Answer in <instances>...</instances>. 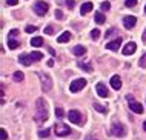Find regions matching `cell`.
<instances>
[{"label": "cell", "instance_id": "2e32d148", "mask_svg": "<svg viewBox=\"0 0 146 140\" xmlns=\"http://www.w3.org/2000/svg\"><path fill=\"white\" fill-rule=\"evenodd\" d=\"M74 55H77V57H82V55H85L86 54V48L85 46H82V45H77L76 48H74Z\"/></svg>", "mask_w": 146, "mask_h": 140}, {"label": "cell", "instance_id": "4316f807", "mask_svg": "<svg viewBox=\"0 0 146 140\" xmlns=\"http://www.w3.org/2000/svg\"><path fill=\"white\" fill-rule=\"evenodd\" d=\"M91 37H92L94 40H97L98 37H100V31H98V29H92V31H91Z\"/></svg>", "mask_w": 146, "mask_h": 140}, {"label": "cell", "instance_id": "7bdbcfd3", "mask_svg": "<svg viewBox=\"0 0 146 140\" xmlns=\"http://www.w3.org/2000/svg\"><path fill=\"white\" fill-rule=\"evenodd\" d=\"M145 11H146V6H145Z\"/></svg>", "mask_w": 146, "mask_h": 140}, {"label": "cell", "instance_id": "8992f818", "mask_svg": "<svg viewBox=\"0 0 146 140\" xmlns=\"http://www.w3.org/2000/svg\"><path fill=\"white\" fill-rule=\"evenodd\" d=\"M40 75V82H42V88H43V91H49L51 88H52V82H51V79H49V75H46V74H43L40 73L38 74Z\"/></svg>", "mask_w": 146, "mask_h": 140}, {"label": "cell", "instance_id": "44dd1931", "mask_svg": "<svg viewBox=\"0 0 146 140\" xmlns=\"http://www.w3.org/2000/svg\"><path fill=\"white\" fill-rule=\"evenodd\" d=\"M19 45H20V42H17L14 39H8V48L9 49H15V48H19Z\"/></svg>", "mask_w": 146, "mask_h": 140}, {"label": "cell", "instance_id": "836d02e7", "mask_svg": "<svg viewBox=\"0 0 146 140\" xmlns=\"http://www.w3.org/2000/svg\"><path fill=\"white\" fill-rule=\"evenodd\" d=\"M45 33L48 34V35H51V34H54V28L51 26V25H49V26H46V28H45Z\"/></svg>", "mask_w": 146, "mask_h": 140}, {"label": "cell", "instance_id": "b9f144b4", "mask_svg": "<svg viewBox=\"0 0 146 140\" xmlns=\"http://www.w3.org/2000/svg\"><path fill=\"white\" fill-rule=\"evenodd\" d=\"M143 129L146 131V122H143Z\"/></svg>", "mask_w": 146, "mask_h": 140}, {"label": "cell", "instance_id": "ac0fdd59", "mask_svg": "<svg viewBox=\"0 0 146 140\" xmlns=\"http://www.w3.org/2000/svg\"><path fill=\"white\" fill-rule=\"evenodd\" d=\"M94 17H96V22L98 23V25H103V23H105V20H106V17H105V15L100 13V11H97V13L94 14Z\"/></svg>", "mask_w": 146, "mask_h": 140}, {"label": "cell", "instance_id": "ffe728a7", "mask_svg": "<svg viewBox=\"0 0 146 140\" xmlns=\"http://www.w3.org/2000/svg\"><path fill=\"white\" fill-rule=\"evenodd\" d=\"M80 69H83V71H86V73H92V68H91V65L89 63H83V62H78V65H77Z\"/></svg>", "mask_w": 146, "mask_h": 140}, {"label": "cell", "instance_id": "e575fe53", "mask_svg": "<svg viewBox=\"0 0 146 140\" xmlns=\"http://www.w3.org/2000/svg\"><path fill=\"white\" fill-rule=\"evenodd\" d=\"M56 17H57L58 20H63V19H65V17H63V11L57 9V11H56Z\"/></svg>", "mask_w": 146, "mask_h": 140}, {"label": "cell", "instance_id": "8fae6325", "mask_svg": "<svg viewBox=\"0 0 146 140\" xmlns=\"http://www.w3.org/2000/svg\"><path fill=\"white\" fill-rule=\"evenodd\" d=\"M129 109L134 111V113H137V114H141L143 113V105L139 102H129Z\"/></svg>", "mask_w": 146, "mask_h": 140}, {"label": "cell", "instance_id": "4dcf8cb0", "mask_svg": "<svg viewBox=\"0 0 146 140\" xmlns=\"http://www.w3.org/2000/svg\"><path fill=\"white\" fill-rule=\"evenodd\" d=\"M17 34H19V29H11L9 34H8V39H13V37H15Z\"/></svg>", "mask_w": 146, "mask_h": 140}, {"label": "cell", "instance_id": "d590c367", "mask_svg": "<svg viewBox=\"0 0 146 140\" xmlns=\"http://www.w3.org/2000/svg\"><path fill=\"white\" fill-rule=\"evenodd\" d=\"M0 135H2V140H8V134H6V131L3 129V128L0 129Z\"/></svg>", "mask_w": 146, "mask_h": 140}, {"label": "cell", "instance_id": "f546056e", "mask_svg": "<svg viewBox=\"0 0 146 140\" xmlns=\"http://www.w3.org/2000/svg\"><path fill=\"white\" fill-rule=\"evenodd\" d=\"M100 8H102V11H109L111 5H109V2H103V3L100 5Z\"/></svg>", "mask_w": 146, "mask_h": 140}, {"label": "cell", "instance_id": "ab89813d", "mask_svg": "<svg viewBox=\"0 0 146 140\" xmlns=\"http://www.w3.org/2000/svg\"><path fill=\"white\" fill-rule=\"evenodd\" d=\"M54 65V60H48V66H52Z\"/></svg>", "mask_w": 146, "mask_h": 140}, {"label": "cell", "instance_id": "60d3db41", "mask_svg": "<svg viewBox=\"0 0 146 140\" xmlns=\"http://www.w3.org/2000/svg\"><path fill=\"white\" fill-rule=\"evenodd\" d=\"M143 42H146V29H145V33H143Z\"/></svg>", "mask_w": 146, "mask_h": 140}, {"label": "cell", "instance_id": "277c9868", "mask_svg": "<svg viewBox=\"0 0 146 140\" xmlns=\"http://www.w3.org/2000/svg\"><path fill=\"white\" fill-rule=\"evenodd\" d=\"M66 117L69 119V122L76 123V125H80V123L83 122V115H82V113H80V111H77V109H71Z\"/></svg>", "mask_w": 146, "mask_h": 140}, {"label": "cell", "instance_id": "1f68e13d", "mask_svg": "<svg viewBox=\"0 0 146 140\" xmlns=\"http://www.w3.org/2000/svg\"><path fill=\"white\" fill-rule=\"evenodd\" d=\"M49 135V129H45V131H40V133H38V137H48Z\"/></svg>", "mask_w": 146, "mask_h": 140}, {"label": "cell", "instance_id": "5b68a950", "mask_svg": "<svg viewBox=\"0 0 146 140\" xmlns=\"http://www.w3.org/2000/svg\"><path fill=\"white\" fill-rule=\"evenodd\" d=\"M48 9H49V5L46 2H37L34 5V11H35L37 15H45L46 13H48Z\"/></svg>", "mask_w": 146, "mask_h": 140}, {"label": "cell", "instance_id": "603a6c76", "mask_svg": "<svg viewBox=\"0 0 146 140\" xmlns=\"http://www.w3.org/2000/svg\"><path fill=\"white\" fill-rule=\"evenodd\" d=\"M23 77H25V75H23V73H20V71H15L14 73V80L15 82H22Z\"/></svg>", "mask_w": 146, "mask_h": 140}, {"label": "cell", "instance_id": "ba28073f", "mask_svg": "<svg viewBox=\"0 0 146 140\" xmlns=\"http://www.w3.org/2000/svg\"><path fill=\"white\" fill-rule=\"evenodd\" d=\"M135 23H137V19L134 15H126V17H123V25L126 29H132L135 26Z\"/></svg>", "mask_w": 146, "mask_h": 140}, {"label": "cell", "instance_id": "d6986e66", "mask_svg": "<svg viewBox=\"0 0 146 140\" xmlns=\"http://www.w3.org/2000/svg\"><path fill=\"white\" fill-rule=\"evenodd\" d=\"M29 57L33 59V62H38V60L43 59V54L40 53V51H34V53L29 54Z\"/></svg>", "mask_w": 146, "mask_h": 140}, {"label": "cell", "instance_id": "9a60e30c", "mask_svg": "<svg viewBox=\"0 0 146 140\" xmlns=\"http://www.w3.org/2000/svg\"><path fill=\"white\" fill-rule=\"evenodd\" d=\"M111 86L114 88V89H120L121 88V80L118 75H112V79H111Z\"/></svg>", "mask_w": 146, "mask_h": 140}, {"label": "cell", "instance_id": "e0dca14e", "mask_svg": "<svg viewBox=\"0 0 146 140\" xmlns=\"http://www.w3.org/2000/svg\"><path fill=\"white\" fill-rule=\"evenodd\" d=\"M69 40H71V33L65 31V33H63L60 37L57 39V42H58V43H66V42H69Z\"/></svg>", "mask_w": 146, "mask_h": 140}, {"label": "cell", "instance_id": "d6a6232c", "mask_svg": "<svg viewBox=\"0 0 146 140\" xmlns=\"http://www.w3.org/2000/svg\"><path fill=\"white\" fill-rule=\"evenodd\" d=\"M74 5H76V0H66V6H68L69 9H72Z\"/></svg>", "mask_w": 146, "mask_h": 140}, {"label": "cell", "instance_id": "9c48e42d", "mask_svg": "<svg viewBox=\"0 0 146 140\" xmlns=\"http://www.w3.org/2000/svg\"><path fill=\"white\" fill-rule=\"evenodd\" d=\"M121 46V39H114L112 42L106 43V49H111V51H118V48Z\"/></svg>", "mask_w": 146, "mask_h": 140}, {"label": "cell", "instance_id": "52a82bcc", "mask_svg": "<svg viewBox=\"0 0 146 140\" xmlns=\"http://www.w3.org/2000/svg\"><path fill=\"white\" fill-rule=\"evenodd\" d=\"M111 133L115 135V137H123V135L126 134V129H125V126L121 125V123H114L112 128H111Z\"/></svg>", "mask_w": 146, "mask_h": 140}, {"label": "cell", "instance_id": "74e56055", "mask_svg": "<svg viewBox=\"0 0 146 140\" xmlns=\"http://www.w3.org/2000/svg\"><path fill=\"white\" fill-rule=\"evenodd\" d=\"M114 33H115V29H114V28H112V29H109L108 33H106V37H109V35H112Z\"/></svg>", "mask_w": 146, "mask_h": 140}, {"label": "cell", "instance_id": "cb8c5ba5", "mask_svg": "<svg viewBox=\"0 0 146 140\" xmlns=\"http://www.w3.org/2000/svg\"><path fill=\"white\" fill-rule=\"evenodd\" d=\"M56 117L57 119H63V117H65V111H63L62 108H56Z\"/></svg>", "mask_w": 146, "mask_h": 140}, {"label": "cell", "instance_id": "f35d334b", "mask_svg": "<svg viewBox=\"0 0 146 140\" xmlns=\"http://www.w3.org/2000/svg\"><path fill=\"white\" fill-rule=\"evenodd\" d=\"M48 53H49L51 55H56V51H54L52 48H48Z\"/></svg>", "mask_w": 146, "mask_h": 140}, {"label": "cell", "instance_id": "7402d4cb", "mask_svg": "<svg viewBox=\"0 0 146 140\" xmlns=\"http://www.w3.org/2000/svg\"><path fill=\"white\" fill-rule=\"evenodd\" d=\"M31 45L35 46V48H40L43 45V39L42 37H34L33 40H31Z\"/></svg>", "mask_w": 146, "mask_h": 140}, {"label": "cell", "instance_id": "8d00e7d4", "mask_svg": "<svg viewBox=\"0 0 146 140\" xmlns=\"http://www.w3.org/2000/svg\"><path fill=\"white\" fill-rule=\"evenodd\" d=\"M17 2L19 0H6V5L8 6H14V5H17Z\"/></svg>", "mask_w": 146, "mask_h": 140}, {"label": "cell", "instance_id": "4fadbf2b", "mask_svg": "<svg viewBox=\"0 0 146 140\" xmlns=\"http://www.w3.org/2000/svg\"><path fill=\"white\" fill-rule=\"evenodd\" d=\"M19 62H20L23 66H29L31 63H33V59L29 57V54H20V57H19Z\"/></svg>", "mask_w": 146, "mask_h": 140}, {"label": "cell", "instance_id": "83f0119b", "mask_svg": "<svg viewBox=\"0 0 146 140\" xmlns=\"http://www.w3.org/2000/svg\"><path fill=\"white\" fill-rule=\"evenodd\" d=\"M25 31H26L28 34H31V33H34V31H37V26H34V25H28Z\"/></svg>", "mask_w": 146, "mask_h": 140}, {"label": "cell", "instance_id": "484cf974", "mask_svg": "<svg viewBox=\"0 0 146 140\" xmlns=\"http://www.w3.org/2000/svg\"><path fill=\"white\" fill-rule=\"evenodd\" d=\"M139 65H140L141 68H145V66H146V53H143V55L140 57V60H139Z\"/></svg>", "mask_w": 146, "mask_h": 140}, {"label": "cell", "instance_id": "7a4b0ae2", "mask_svg": "<svg viewBox=\"0 0 146 140\" xmlns=\"http://www.w3.org/2000/svg\"><path fill=\"white\" fill-rule=\"evenodd\" d=\"M54 133H56L57 137H66V135L71 134V128L63 125V123H57V125L54 126Z\"/></svg>", "mask_w": 146, "mask_h": 140}, {"label": "cell", "instance_id": "3957f363", "mask_svg": "<svg viewBox=\"0 0 146 140\" xmlns=\"http://www.w3.org/2000/svg\"><path fill=\"white\" fill-rule=\"evenodd\" d=\"M85 86H86V79H77V80H72V82H71L69 91L71 93H78V91H82Z\"/></svg>", "mask_w": 146, "mask_h": 140}, {"label": "cell", "instance_id": "f1b7e54d", "mask_svg": "<svg viewBox=\"0 0 146 140\" xmlns=\"http://www.w3.org/2000/svg\"><path fill=\"white\" fill-rule=\"evenodd\" d=\"M125 5L128 6V8H132V6H135V5H137V0H126Z\"/></svg>", "mask_w": 146, "mask_h": 140}, {"label": "cell", "instance_id": "7c38bea8", "mask_svg": "<svg viewBox=\"0 0 146 140\" xmlns=\"http://www.w3.org/2000/svg\"><path fill=\"white\" fill-rule=\"evenodd\" d=\"M96 91H97V94L100 95V97H108V95H109L108 89H106V86L103 85V83H97Z\"/></svg>", "mask_w": 146, "mask_h": 140}, {"label": "cell", "instance_id": "5bb4252c", "mask_svg": "<svg viewBox=\"0 0 146 140\" xmlns=\"http://www.w3.org/2000/svg\"><path fill=\"white\" fill-rule=\"evenodd\" d=\"M92 8H94V5H92L91 2H86V3H83V5H82V8H80V14H82V15L88 14L89 11H92Z\"/></svg>", "mask_w": 146, "mask_h": 140}, {"label": "cell", "instance_id": "30bf717a", "mask_svg": "<svg viewBox=\"0 0 146 140\" xmlns=\"http://www.w3.org/2000/svg\"><path fill=\"white\" fill-rule=\"evenodd\" d=\"M135 49H137L135 42H129L128 45H126V46L123 48V54H125V55H131V54L135 53Z\"/></svg>", "mask_w": 146, "mask_h": 140}, {"label": "cell", "instance_id": "d4e9b609", "mask_svg": "<svg viewBox=\"0 0 146 140\" xmlns=\"http://www.w3.org/2000/svg\"><path fill=\"white\" fill-rule=\"evenodd\" d=\"M92 106H94V109L100 111V113H106V106H102V105H98V103H92Z\"/></svg>", "mask_w": 146, "mask_h": 140}, {"label": "cell", "instance_id": "6da1fadb", "mask_svg": "<svg viewBox=\"0 0 146 140\" xmlns=\"http://www.w3.org/2000/svg\"><path fill=\"white\" fill-rule=\"evenodd\" d=\"M35 120L37 122H46L48 120V109H46V105L43 102V99H37V103H35Z\"/></svg>", "mask_w": 146, "mask_h": 140}]
</instances>
